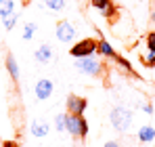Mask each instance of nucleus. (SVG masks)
Masks as SVG:
<instances>
[{
  "label": "nucleus",
  "instance_id": "f257e3e1",
  "mask_svg": "<svg viewBox=\"0 0 155 147\" xmlns=\"http://www.w3.org/2000/svg\"><path fill=\"white\" fill-rule=\"evenodd\" d=\"M132 120H134V114L130 111L128 107H124V105H115L109 111V122H111V126L115 130H120V132H126L130 126H132Z\"/></svg>",
  "mask_w": 155,
  "mask_h": 147
},
{
  "label": "nucleus",
  "instance_id": "f03ea898",
  "mask_svg": "<svg viewBox=\"0 0 155 147\" xmlns=\"http://www.w3.org/2000/svg\"><path fill=\"white\" fill-rule=\"evenodd\" d=\"M74 67H76L78 72L86 74V76H92V78L101 76V74H103V70H105V67H103V61H99V57H97V55L76 59V61H74Z\"/></svg>",
  "mask_w": 155,
  "mask_h": 147
},
{
  "label": "nucleus",
  "instance_id": "7ed1b4c3",
  "mask_svg": "<svg viewBox=\"0 0 155 147\" xmlns=\"http://www.w3.org/2000/svg\"><path fill=\"white\" fill-rule=\"evenodd\" d=\"M97 49H99V40H94V38H82V40H78L76 44H71L69 55L74 59L92 57V55H97Z\"/></svg>",
  "mask_w": 155,
  "mask_h": 147
},
{
  "label": "nucleus",
  "instance_id": "20e7f679",
  "mask_svg": "<svg viewBox=\"0 0 155 147\" xmlns=\"http://www.w3.org/2000/svg\"><path fill=\"white\" fill-rule=\"evenodd\" d=\"M88 120L84 118V116H76V114H67V132L71 135V137H76V139H84L86 135H88Z\"/></svg>",
  "mask_w": 155,
  "mask_h": 147
},
{
  "label": "nucleus",
  "instance_id": "39448f33",
  "mask_svg": "<svg viewBox=\"0 0 155 147\" xmlns=\"http://www.w3.org/2000/svg\"><path fill=\"white\" fill-rule=\"evenodd\" d=\"M54 36H57V40L61 42V44H71L74 40H76V27L71 21H59L57 27H54Z\"/></svg>",
  "mask_w": 155,
  "mask_h": 147
},
{
  "label": "nucleus",
  "instance_id": "423d86ee",
  "mask_svg": "<svg viewBox=\"0 0 155 147\" xmlns=\"http://www.w3.org/2000/svg\"><path fill=\"white\" fill-rule=\"evenodd\" d=\"M54 93V84H52L51 78H38L36 84H34V95L38 101H48Z\"/></svg>",
  "mask_w": 155,
  "mask_h": 147
},
{
  "label": "nucleus",
  "instance_id": "0eeeda50",
  "mask_svg": "<svg viewBox=\"0 0 155 147\" xmlns=\"http://www.w3.org/2000/svg\"><path fill=\"white\" fill-rule=\"evenodd\" d=\"M65 107H67V114H76V116H84L86 107H88V101L80 95H69L65 101Z\"/></svg>",
  "mask_w": 155,
  "mask_h": 147
},
{
  "label": "nucleus",
  "instance_id": "6e6552de",
  "mask_svg": "<svg viewBox=\"0 0 155 147\" xmlns=\"http://www.w3.org/2000/svg\"><path fill=\"white\" fill-rule=\"evenodd\" d=\"M90 6H92L94 11H99L105 19H113V17H115V13H117V9H115L113 0H90Z\"/></svg>",
  "mask_w": 155,
  "mask_h": 147
},
{
  "label": "nucleus",
  "instance_id": "1a4fd4ad",
  "mask_svg": "<svg viewBox=\"0 0 155 147\" xmlns=\"http://www.w3.org/2000/svg\"><path fill=\"white\" fill-rule=\"evenodd\" d=\"M34 59H36L40 65H46V63H51L52 59H54V53H52L51 44H48V42H42L38 49L34 50Z\"/></svg>",
  "mask_w": 155,
  "mask_h": 147
},
{
  "label": "nucleus",
  "instance_id": "9d476101",
  "mask_svg": "<svg viewBox=\"0 0 155 147\" xmlns=\"http://www.w3.org/2000/svg\"><path fill=\"white\" fill-rule=\"evenodd\" d=\"M51 132V124L46 120H31V126H29V135L36 137V139H44L48 137Z\"/></svg>",
  "mask_w": 155,
  "mask_h": 147
},
{
  "label": "nucleus",
  "instance_id": "9b49d317",
  "mask_svg": "<svg viewBox=\"0 0 155 147\" xmlns=\"http://www.w3.org/2000/svg\"><path fill=\"white\" fill-rule=\"evenodd\" d=\"M4 65H6V72H8V76L13 78V82H19V78H21V70H19V63H17V59H15L13 55H6V59H4Z\"/></svg>",
  "mask_w": 155,
  "mask_h": 147
},
{
  "label": "nucleus",
  "instance_id": "f8f14e48",
  "mask_svg": "<svg viewBox=\"0 0 155 147\" xmlns=\"http://www.w3.org/2000/svg\"><path fill=\"white\" fill-rule=\"evenodd\" d=\"M136 137H138L140 143H153L155 141V126H151V124L140 126L138 132H136Z\"/></svg>",
  "mask_w": 155,
  "mask_h": 147
},
{
  "label": "nucleus",
  "instance_id": "ddd939ff",
  "mask_svg": "<svg viewBox=\"0 0 155 147\" xmlns=\"http://www.w3.org/2000/svg\"><path fill=\"white\" fill-rule=\"evenodd\" d=\"M97 53H99V57H105V59H115V57H117V53H115V49H113V44L107 42L105 38L99 40V49H97Z\"/></svg>",
  "mask_w": 155,
  "mask_h": 147
},
{
  "label": "nucleus",
  "instance_id": "4468645a",
  "mask_svg": "<svg viewBox=\"0 0 155 147\" xmlns=\"http://www.w3.org/2000/svg\"><path fill=\"white\" fill-rule=\"evenodd\" d=\"M15 13V0H0V19Z\"/></svg>",
  "mask_w": 155,
  "mask_h": 147
},
{
  "label": "nucleus",
  "instance_id": "2eb2a0df",
  "mask_svg": "<svg viewBox=\"0 0 155 147\" xmlns=\"http://www.w3.org/2000/svg\"><path fill=\"white\" fill-rule=\"evenodd\" d=\"M54 130L57 132H67V111L63 114H57L54 116Z\"/></svg>",
  "mask_w": 155,
  "mask_h": 147
},
{
  "label": "nucleus",
  "instance_id": "dca6fc26",
  "mask_svg": "<svg viewBox=\"0 0 155 147\" xmlns=\"http://www.w3.org/2000/svg\"><path fill=\"white\" fill-rule=\"evenodd\" d=\"M44 4H46V9L52 11V13H61V11H65L67 0H44Z\"/></svg>",
  "mask_w": 155,
  "mask_h": 147
},
{
  "label": "nucleus",
  "instance_id": "f3484780",
  "mask_svg": "<svg viewBox=\"0 0 155 147\" xmlns=\"http://www.w3.org/2000/svg\"><path fill=\"white\" fill-rule=\"evenodd\" d=\"M36 32H38V25L34 23V21H27L23 25V29H21V38L23 40H31L34 36H36Z\"/></svg>",
  "mask_w": 155,
  "mask_h": 147
},
{
  "label": "nucleus",
  "instance_id": "a211bd4d",
  "mask_svg": "<svg viewBox=\"0 0 155 147\" xmlns=\"http://www.w3.org/2000/svg\"><path fill=\"white\" fill-rule=\"evenodd\" d=\"M2 21H4V29H6V32H11V29H15V25H17V21H19V13L8 15V17H4Z\"/></svg>",
  "mask_w": 155,
  "mask_h": 147
},
{
  "label": "nucleus",
  "instance_id": "6ab92c4d",
  "mask_svg": "<svg viewBox=\"0 0 155 147\" xmlns=\"http://www.w3.org/2000/svg\"><path fill=\"white\" fill-rule=\"evenodd\" d=\"M140 61H143V65H145V67L155 70V53H149V50H147V55H145Z\"/></svg>",
  "mask_w": 155,
  "mask_h": 147
},
{
  "label": "nucleus",
  "instance_id": "aec40b11",
  "mask_svg": "<svg viewBox=\"0 0 155 147\" xmlns=\"http://www.w3.org/2000/svg\"><path fill=\"white\" fill-rule=\"evenodd\" d=\"M145 46H147L149 53H155V32H149L145 36Z\"/></svg>",
  "mask_w": 155,
  "mask_h": 147
},
{
  "label": "nucleus",
  "instance_id": "412c9836",
  "mask_svg": "<svg viewBox=\"0 0 155 147\" xmlns=\"http://www.w3.org/2000/svg\"><path fill=\"white\" fill-rule=\"evenodd\" d=\"M115 63H117L124 72H132V63H130L128 59H124V57H120V55H117V57H115Z\"/></svg>",
  "mask_w": 155,
  "mask_h": 147
},
{
  "label": "nucleus",
  "instance_id": "4be33fe9",
  "mask_svg": "<svg viewBox=\"0 0 155 147\" xmlns=\"http://www.w3.org/2000/svg\"><path fill=\"white\" fill-rule=\"evenodd\" d=\"M143 111H145L147 116H153V103H145V105H143Z\"/></svg>",
  "mask_w": 155,
  "mask_h": 147
},
{
  "label": "nucleus",
  "instance_id": "5701e85b",
  "mask_svg": "<svg viewBox=\"0 0 155 147\" xmlns=\"http://www.w3.org/2000/svg\"><path fill=\"white\" fill-rule=\"evenodd\" d=\"M103 147H120V143H117V141H107Z\"/></svg>",
  "mask_w": 155,
  "mask_h": 147
},
{
  "label": "nucleus",
  "instance_id": "b1692460",
  "mask_svg": "<svg viewBox=\"0 0 155 147\" xmlns=\"http://www.w3.org/2000/svg\"><path fill=\"white\" fill-rule=\"evenodd\" d=\"M2 147H19V145H17L15 141H6V143H4V145H2Z\"/></svg>",
  "mask_w": 155,
  "mask_h": 147
},
{
  "label": "nucleus",
  "instance_id": "393cba45",
  "mask_svg": "<svg viewBox=\"0 0 155 147\" xmlns=\"http://www.w3.org/2000/svg\"><path fill=\"white\" fill-rule=\"evenodd\" d=\"M151 21H153V23H155V11H153V13H151Z\"/></svg>",
  "mask_w": 155,
  "mask_h": 147
},
{
  "label": "nucleus",
  "instance_id": "a878e982",
  "mask_svg": "<svg viewBox=\"0 0 155 147\" xmlns=\"http://www.w3.org/2000/svg\"><path fill=\"white\" fill-rule=\"evenodd\" d=\"M117 2H122V0H117Z\"/></svg>",
  "mask_w": 155,
  "mask_h": 147
}]
</instances>
